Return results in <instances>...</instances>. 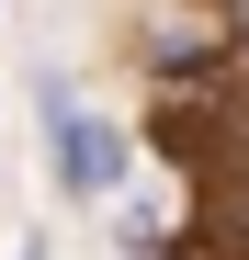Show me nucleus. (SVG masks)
<instances>
[{"instance_id": "nucleus-1", "label": "nucleus", "mask_w": 249, "mask_h": 260, "mask_svg": "<svg viewBox=\"0 0 249 260\" xmlns=\"http://www.w3.org/2000/svg\"><path fill=\"white\" fill-rule=\"evenodd\" d=\"M57 170H68V192H113V136L79 102H57Z\"/></svg>"}]
</instances>
